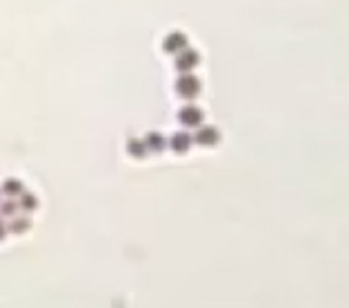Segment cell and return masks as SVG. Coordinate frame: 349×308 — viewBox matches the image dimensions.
<instances>
[{
    "mask_svg": "<svg viewBox=\"0 0 349 308\" xmlns=\"http://www.w3.org/2000/svg\"><path fill=\"white\" fill-rule=\"evenodd\" d=\"M192 135H189L187 131H178V133H174L171 135V140L167 142V146L174 153H187L189 151V146H192Z\"/></svg>",
    "mask_w": 349,
    "mask_h": 308,
    "instance_id": "obj_6",
    "label": "cell"
},
{
    "mask_svg": "<svg viewBox=\"0 0 349 308\" xmlns=\"http://www.w3.org/2000/svg\"><path fill=\"white\" fill-rule=\"evenodd\" d=\"M126 151H128V156H133V158H144L146 153V146H144V140H138V138H131L126 142Z\"/></svg>",
    "mask_w": 349,
    "mask_h": 308,
    "instance_id": "obj_11",
    "label": "cell"
},
{
    "mask_svg": "<svg viewBox=\"0 0 349 308\" xmlns=\"http://www.w3.org/2000/svg\"><path fill=\"white\" fill-rule=\"evenodd\" d=\"M144 146L149 153H162L167 149V140H164V135H160V133H149L144 138Z\"/></svg>",
    "mask_w": 349,
    "mask_h": 308,
    "instance_id": "obj_8",
    "label": "cell"
},
{
    "mask_svg": "<svg viewBox=\"0 0 349 308\" xmlns=\"http://www.w3.org/2000/svg\"><path fill=\"white\" fill-rule=\"evenodd\" d=\"M200 63V54L196 50H194V47H185V50L182 52H178V54H176V70H178V72L182 74V72H192L194 68H196Z\"/></svg>",
    "mask_w": 349,
    "mask_h": 308,
    "instance_id": "obj_3",
    "label": "cell"
},
{
    "mask_svg": "<svg viewBox=\"0 0 349 308\" xmlns=\"http://www.w3.org/2000/svg\"><path fill=\"white\" fill-rule=\"evenodd\" d=\"M39 207V198L32 191H23L19 196V209L21 211H34Z\"/></svg>",
    "mask_w": 349,
    "mask_h": 308,
    "instance_id": "obj_10",
    "label": "cell"
},
{
    "mask_svg": "<svg viewBox=\"0 0 349 308\" xmlns=\"http://www.w3.org/2000/svg\"><path fill=\"white\" fill-rule=\"evenodd\" d=\"M176 92L180 94L182 99H194L200 92V79L194 76L192 72H182L178 79H176Z\"/></svg>",
    "mask_w": 349,
    "mask_h": 308,
    "instance_id": "obj_1",
    "label": "cell"
},
{
    "mask_svg": "<svg viewBox=\"0 0 349 308\" xmlns=\"http://www.w3.org/2000/svg\"><path fill=\"white\" fill-rule=\"evenodd\" d=\"M19 214V203H16L14 198H7V200H3L0 203V216L3 218H11V216H16Z\"/></svg>",
    "mask_w": 349,
    "mask_h": 308,
    "instance_id": "obj_12",
    "label": "cell"
},
{
    "mask_svg": "<svg viewBox=\"0 0 349 308\" xmlns=\"http://www.w3.org/2000/svg\"><path fill=\"white\" fill-rule=\"evenodd\" d=\"M32 227V221H29L27 216H11V221L7 225V232L11 234H23L27 232V229Z\"/></svg>",
    "mask_w": 349,
    "mask_h": 308,
    "instance_id": "obj_9",
    "label": "cell"
},
{
    "mask_svg": "<svg viewBox=\"0 0 349 308\" xmlns=\"http://www.w3.org/2000/svg\"><path fill=\"white\" fill-rule=\"evenodd\" d=\"M203 120H205L203 110H200L198 106H194V104H187V106H182V108L178 110V122L185 128H198L200 124H203Z\"/></svg>",
    "mask_w": 349,
    "mask_h": 308,
    "instance_id": "obj_2",
    "label": "cell"
},
{
    "mask_svg": "<svg viewBox=\"0 0 349 308\" xmlns=\"http://www.w3.org/2000/svg\"><path fill=\"white\" fill-rule=\"evenodd\" d=\"M0 196H3V194H0Z\"/></svg>",
    "mask_w": 349,
    "mask_h": 308,
    "instance_id": "obj_14",
    "label": "cell"
},
{
    "mask_svg": "<svg viewBox=\"0 0 349 308\" xmlns=\"http://www.w3.org/2000/svg\"><path fill=\"white\" fill-rule=\"evenodd\" d=\"M23 191H25V187H23V182L19 178H7V180L3 182V187H0V194H3L5 198H19Z\"/></svg>",
    "mask_w": 349,
    "mask_h": 308,
    "instance_id": "obj_7",
    "label": "cell"
},
{
    "mask_svg": "<svg viewBox=\"0 0 349 308\" xmlns=\"http://www.w3.org/2000/svg\"><path fill=\"white\" fill-rule=\"evenodd\" d=\"M192 140L200 146H214V144H218V140H221V133H218L216 126H205V124H200L196 128V133L192 135Z\"/></svg>",
    "mask_w": 349,
    "mask_h": 308,
    "instance_id": "obj_5",
    "label": "cell"
},
{
    "mask_svg": "<svg viewBox=\"0 0 349 308\" xmlns=\"http://www.w3.org/2000/svg\"><path fill=\"white\" fill-rule=\"evenodd\" d=\"M187 47V36L180 32V29H174V32H169L167 36L162 38V50L164 54L169 56H176L178 52H182Z\"/></svg>",
    "mask_w": 349,
    "mask_h": 308,
    "instance_id": "obj_4",
    "label": "cell"
},
{
    "mask_svg": "<svg viewBox=\"0 0 349 308\" xmlns=\"http://www.w3.org/2000/svg\"><path fill=\"white\" fill-rule=\"evenodd\" d=\"M5 236H7V225H5L3 221H0V241H3Z\"/></svg>",
    "mask_w": 349,
    "mask_h": 308,
    "instance_id": "obj_13",
    "label": "cell"
}]
</instances>
